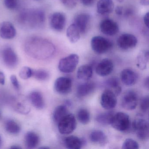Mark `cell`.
<instances>
[{
  "label": "cell",
  "instance_id": "obj_1",
  "mask_svg": "<svg viewBox=\"0 0 149 149\" xmlns=\"http://www.w3.org/2000/svg\"><path fill=\"white\" fill-rule=\"evenodd\" d=\"M25 51L30 57L37 60L50 58L55 52L53 43L46 39L34 36L28 39L25 46Z\"/></svg>",
  "mask_w": 149,
  "mask_h": 149
},
{
  "label": "cell",
  "instance_id": "obj_2",
  "mask_svg": "<svg viewBox=\"0 0 149 149\" xmlns=\"http://www.w3.org/2000/svg\"><path fill=\"white\" fill-rule=\"evenodd\" d=\"M19 20L22 24L27 25L32 28H38L44 25L46 16L42 10L33 9L21 13Z\"/></svg>",
  "mask_w": 149,
  "mask_h": 149
},
{
  "label": "cell",
  "instance_id": "obj_3",
  "mask_svg": "<svg viewBox=\"0 0 149 149\" xmlns=\"http://www.w3.org/2000/svg\"><path fill=\"white\" fill-rule=\"evenodd\" d=\"M111 41L101 36L93 37L91 40V47L92 50L98 54L107 53L113 47Z\"/></svg>",
  "mask_w": 149,
  "mask_h": 149
},
{
  "label": "cell",
  "instance_id": "obj_4",
  "mask_svg": "<svg viewBox=\"0 0 149 149\" xmlns=\"http://www.w3.org/2000/svg\"><path fill=\"white\" fill-rule=\"evenodd\" d=\"M110 125L114 129L118 131H127L131 126L130 117L124 112H118L113 115Z\"/></svg>",
  "mask_w": 149,
  "mask_h": 149
},
{
  "label": "cell",
  "instance_id": "obj_5",
  "mask_svg": "<svg viewBox=\"0 0 149 149\" xmlns=\"http://www.w3.org/2000/svg\"><path fill=\"white\" fill-rule=\"evenodd\" d=\"M79 60V56L77 54H71L60 60L58 68L62 73H72L75 70Z\"/></svg>",
  "mask_w": 149,
  "mask_h": 149
},
{
  "label": "cell",
  "instance_id": "obj_6",
  "mask_svg": "<svg viewBox=\"0 0 149 149\" xmlns=\"http://www.w3.org/2000/svg\"><path fill=\"white\" fill-rule=\"evenodd\" d=\"M58 130L63 135L72 133L76 128L77 122L74 116L68 113L57 123Z\"/></svg>",
  "mask_w": 149,
  "mask_h": 149
},
{
  "label": "cell",
  "instance_id": "obj_7",
  "mask_svg": "<svg viewBox=\"0 0 149 149\" xmlns=\"http://www.w3.org/2000/svg\"><path fill=\"white\" fill-rule=\"evenodd\" d=\"M117 45L120 49L128 50L135 47L137 44L136 37L131 34L124 33L121 35L117 40Z\"/></svg>",
  "mask_w": 149,
  "mask_h": 149
},
{
  "label": "cell",
  "instance_id": "obj_8",
  "mask_svg": "<svg viewBox=\"0 0 149 149\" xmlns=\"http://www.w3.org/2000/svg\"><path fill=\"white\" fill-rule=\"evenodd\" d=\"M132 127L139 139L143 140L148 139L149 124L147 121L142 118L136 119L132 123Z\"/></svg>",
  "mask_w": 149,
  "mask_h": 149
},
{
  "label": "cell",
  "instance_id": "obj_9",
  "mask_svg": "<svg viewBox=\"0 0 149 149\" xmlns=\"http://www.w3.org/2000/svg\"><path fill=\"white\" fill-rule=\"evenodd\" d=\"M138 97L135 91L129 90L124 93L122 98V106L124 109L132 110L136 109L138 104Z\"/></svg>",
  "mask_w": 149,
  "mask_h": 149
},
{
  "label": "cell",
  "instance_id": "obj_10",
  "mask_svg": "<svg viewBox=\"0 0 149 149\" xmlns=\"http://www.w3.org/2000/svg\"><path fill=\"white\" fill-rule=\"evenodd\" d=\"M66 15L63 13L56 12L49 18V25L51 28L56 32H61L66 24Z\"/></svg>",
  "mask_w": 149,
  "mask_h": 149
},
{
  "label": "cell",
  "instance_id": "obj_11",
  "mask_svg": "<svg viewBox=\"0 0 149 149\" xmlns=\"http://www.w3.org/2000/svg\"><path fill=\"white\" fill-rule=\"evenodd\" d=\"M101 32L106 36H113L119 32V26L116 22L109 19L103 20L99 24Z\"/></svg>",
  "mask_w": 149,
  "mask_h": 149
},
{
  "label": "cell",
  "instance_id": "obj_12",
  "mask_svg": "<svg viewBox=\"0 0 149 149\" xmlns=\"http://www.w3.org/2000/svg\"><path fill=\"white\" fill-rule=\"evenodd\" d=\"M116 95L111 90L107 89L102 94L101 104L102 108L106 110L114 109L117 104Z\"/></svg>",
  "mask_w": 149,
  "mask_h": 149
},
{
  "label": "cell",
  "instance_id": "obj_13",
  "mask_svg": "<svg viewBox=\"0 0 149 149\" xmlns=\"http://www.w3.org/2000/svg\"><path fill=\"white\" fill-rule=\"evenodd\" d=\"M72 82L71 79L68 77H61L56 80L54 89L58 94L67 95L71 91Z\"/></svg>",
  "mask_w": 149,
  "mask_h": 149
},
{
  "label": "cell",
  "instance_id": "obj_14",
  "mask_svg": "<svg viewBox=\"0 0 149 149\" xmlns=\"http://www.w3.org/2000/svg\"><path fill=\"white\" fill-rule=\"evenodd\" d=\"M2 60L5 64L10 68H13L17 66L18 57L14 50L10 47L5 48L1 53Z\"/></svg>",
  "mask_w": 149,
  "mask_h": 149
},
{
  "label": "cell",
  "instance_id": "obj_15",
  "mask_svg": "<svg viewBox=\"0 0 149 149\" xmlns=\"http://www.w3.org/2000/svg\"><path fill=\"white\" fill-rule=\"evenodd\" d=\"M90 21V15L88 14L82 13L76 15L73 23L77 27L81 34H84L88 29Z\"/></svg>",
  "mask_w": 149,
  "mask_h": 149
},
{
  "label": "cell",
  "instance_id": "obj_16",
  "mask_svg": "<svg viewBox=\"0 0 149 149\" xmlns=\"http://www.w3.org/2000/svg\"><path fill=\"white\" fill-rule=\"evenodd\" d=\"M17 34L15 27L12 22L4 21L0 24V37L4 40L14 39Z\"/></svg>",
  "mask_w": 149,
  "mask_h": 149
},
{
  "label": "cell",
  "instance_id": "obj_17",
  "mask_svg": "<svg viewBox=\"0 0 149 149\" xmlns=\"http://www.w3.org/2000/svg\"><path fill=\"white\" fill-rule=\"evenodd\" d=\"M114 65L111 60L108 58L103 59L98 63L96 68V73L101 77H106L111 74Z\"/></svg>",
  "mask_w": 149,
  "mask_h": 149
},
{
  "label": "cell",
  "instance_id": "obj_18",
  "mask_svg": "<svg viewBox=\"0 0 149 149\" xmlns=\"http://www.w3.org/2000/svg\"><path fill=\"white\" fill-rule=\"evenodd\" d=\"M120 76L122 82L126 86H132L138 81L137 74L130 69H124L121 72Z\"/></svg>",
  "mask_w": 149,
  "mask_h": 149
},
{
  "label": "cell",
  "instance_id": "obj_19",
  "mask_svg": "<svg viewBox=\"0 0 149 149\" xmlns=\"http://www.w3.org/2000/svg\"><path fill=\"white\" fill-rule=\"evenodd\" d=\"M114 9L113 0H98L97 5V11L102 15L109 14Z\"/></svg>",
  "mask_w": 149,
  "mask_h": 149
},
{
  "label": "cell",
  "instance_id": "obj_20",
  "mask_svg": "<svg viewBox=\"0 0 149 149\" xmlns=\"http://www.w3.org/2000/svg\"><path fill=\"white\" fill-rule=\"evenodd\" d=\"M29 101L33 106L38 109H42L45 106L44 98L40 92L34 91L30 93L29 96Z\"/></svg>",
  "mask_w": 149,
  "mask_h": 149
},
{
  "label": "cell",
  "instance_id": "obj_21",
  "mask_svg": "<svg viewBox=\"0 0 149 149\" xmlns=\"http://www.w3.org/2000/svg\"><path fill=\"white\" fill-rule=\"evenodd\" d=\"M90 138L94 143L104 146L107 143V137L105 133L100 130H95L91 133Z\"/></svg>",
  "mask_w": 149,
  "mask_h": 149
},
{
  "label": "cell",
  "instance_id": "obj_22",
  "mask_svg": "<svg viewBox=\"0 0 149 149\" xmlns=\"http://www.w3.org/2000/svg\"><path fill=\"white\" fill-rule=\"evenodd\" d=\"M64 143L68 149H80L83 145L84 141L76 136H70L65 139Z\"/></svg>",
  "mask_w": 149,
  "mask_h": 149
},
{
  "label": "cell",
  "instance_id": "obj_23",
  "mask_svg": "<svg viewBox=\"0 0 149 149\" xmlns=\"http://www.w3.org/2000/svg\"><path fill=\"white\" fill-rule=\"evenodd\" d=\"M92 74L93 69L90 65H82L77 70V78L83 81H87L89 80L92 77Z\"/></svg>",
  "mask_w": 149,
  "mask_h": 149
},
{
  "label": "cell",
  "instance_id": "obj_24",
  "mask_svg": "<svg viewBox=\"0 0 149 149\" xmlns=\"http://www.w3.org/2000/svg\"><path fill=\"white\" fill-rule=\"evenodd\" d=\"M25 144L29 149L36 148L40 143V138L36 133L33 132H28L25 136Z\"/></svg>",
  "mask_w": 149,
  "mask_h": 149
},
{
  "label": "cell",
  "instance_id": "obj_25",
  "mask_svg": "<svg viewBox=\"0 0 149 149\" xmlns=\"http://www.w3.org/2000/svg\"><path fill=\"white\" fill-rule=\"evenodd\" d=\"M81 34L79 29L74 23H72L67 29L66 35L71 43L77 42L80 40Z\"/></svg>",
  "mask_w": 149,
  "mask_h": 149
},
{
  "label": "cell",
  "instance_id": "obj_26",
  "mask_svg": "<svg viewBox=\"0 0 149 149\" xmlns=\"http://www.w3.org/2000/svg\"><path fill=\"white\" fill-rule=\"evenodd\" d=\"M149 52L148 50L140 51L137 56V66L141 70L146 69L149 62Z\"/></svg>",
  "mask_w": 149,
  "mask_h": 149
},
{
  "label": "cell",
  "instance_id": "obj_27",
  "mask_svg": "<svg viewBox=\"0 0 149 149\" xmlns=\"http://www.w3.org/2000/svg\"><path fill=\"white\" fill-rule=\"evenodd\" d=\"M95 84L92 83H84L80 84L77 89V94L80 97H83L89 95L94 90Z\"/></svg>",
  "mask_w": 149,
  "mask_h": 149
},
{
  "label": "cell",
  "instance_id": "obj_28",
  "mask_svg": "<svg viewBox=\"0 0 149 149\" xmlns=\"http://www.w3.org/2000/svg\"><path fill=\"white\" fill-rule=\"evenodd\" d=\"M68 108L65 105H61L55 108L53 113V118L56 123L68 114Z\"/></svg>",
  "mask_w": 149,
  "mask_h": 149
},
{
  "label": "cell",
  "instance_id": "obj_29",
  "mask_svg": "<svg viewBox=\"0 0 149 149\" xmlns=\"http://www.w3.org/2000/svg\"><path fill=\"white\" fill-rule=\"evenodd\" d=\"M105 85L109 88V89L112 91L116 95H118L122 91V88L120 87L119 82L117 79L115 77H112L108 79L106 82Z\"/></svg>",
  "mask_w": 149,
  "mask_h": 149
},
{
  "label": "cell",
  "instance_id": "obj_30",
  "mask_svg": "<svg viewBox=\"0 0 149 149\" xmlns=\"http://www.w3.org/2000/svg\"><path fill=\"white\" fill-rule=\"evenodd\" d=\"M114 113L111 111L104 112L97 116L96 120L99 123L103 125H110Z\"/></svg>",
  "mask_w": 149,
  "mask_h": 149
},
{
  "label": "cell",
  "instance_id": "obj_31",
  "mask_svg": "<svg viewBox=\"0 0 149 149\" xmlns=\"http://www.w3.org/2000/svg\"><path fill=\"white\" fill-rule=\"evenodd\" d=\"M5 129L8 133L12 134H17L21 131L20 125L13 120H8L5 123Z\"/></svg>",
  "mask_w": 149,
  "mask_h": 149
},
{
  "label": "cell",
  "instance_id": "obj_32",
  "mask_svg": "<svg viewBox=\"0 0 149 149\" xmlns=\"http://www.w3.org/2000/svg\"><path fill=\"white\" fill-rule=\"evenodd\" d=\"M77 118L81 123L86 125L89 123L90 114L88 111L86 109H81L77 112Z\"/></svg>",
  "mask_w": 149,
  "mask_h": 149
},
{
  "label": "cell",
  "instance_id": "obj_33",
  "mask_svg": "<svg viewBox=\"0 0 149 149\" xmlns=\"http://www.w3.org/2000/svg\"><path fill=\"white\" fill-rule=\"evenodd\" d=\"M36 79L40 81H46L49 78L48 71L44 69H39L33 71V76Z\"/></svg>",
  "mask_w": 149,
  "mask_h": 149
},
{
  "label": "cell",
  "instance_id": "obj_34",
  "mask_svg": "<svg viewBox=\"0 0 149 149\" xmlns=\"http://www.w3.org/2000/svg\"><path fill=\"white\" fill-rule=\"evenodd\" d=\"M33 70L29 67H24L22 68L19 73V76L22 79L27 80L33 76Z\"/></svg>",
  "mask_w": 149,
  "mask_h": 149
},
{
  "label": "cell",
  "instance_id": "obj_35",
  "mask_svg": "<svg viewBox=\"0 0 149 149\" xmlns=\"http://www.w3.org/2000/svg\"><path fill=\"white\" fill-rule=\"evenodd\" d=\"M139 148V145L136 141L132 139H127L125 140L122 146V149H135Z\"/></svg>",
  "mask_w": 149,
  "mask_h": 149
},
{
  "label": "cell",
  "instance_id": "obj_36",
  "mask_svg": "<svg viewBox=\"0 0 149 149\" xmlns=\"http://www.w3.org/2000/svg\"><path fill=\"white\" fill-rule=\"evenodd\" d=\"M4 3L8 9L14 10L18 6V0H4Z\"/></svg>",
  "mask_w": 149,
  "mask_h": 149
},
{
  "label": "cell",
  "instance_id": "obj_37",
  "mask_svg": "<svg viewBox=\"0 0 149 149\" xmlns=\"http://www.w3.org/2000/svg\"><path fill=\"white\" fill-rule=\"evenodd\" d=\"M149 96H146L141 100L140 108L141 110L143 112H146L149 109Z\"/></svg>",
  "mask_w": 149,
  "mask_h": 149
},
{
  "label": "cell",
  "instance_id": "obj_38",
  "mask_svg": "<svg viewBox=\"0 0 149 149\" xmlns=\"http://www.w3.org/2000/svg\"><path fill=\"white\" fill-rule=\"evenodd\" d=\"M62 4L68 8H72L77 5L78 0H61Z\"/></svg>",
  "mask_w": 149,
  "mask_h": 149
},
{
  "label": "cell",
  "instance_id": "obj_39",
  "mask_svg": "<svg viewBox=\"0 0 149 149\" xmlns=\"http://www.w3.org/2000/svg\"><path fill=\"white\" fill-rule=\"evenodd\" d=\"M16 109V110L22 114H28L29 112V111H30V110L29 108H26L22 103H21L17 104Z\"/></svg>",
  "mask_w": 149,
  "mask_h": 149
},
{
  "label": "cell",
  "instance_id": "obj_40",
  "mask_svg": "<svg viewBox=\"0 0 149 149\" xmlns=\"http://www.w3.org/2000/svg\"><path fill=\"white\" fill-rule=\"evenodd\" d=\"M10 81L12 84L14 88L16 90L19 91L20 90V84L19 83V81L17 79V77L15 75H12L10 77Z\"/></svg>",
  "mask_w": 149,
  "mask_h": 149
},
{
  "label": "cell",
  "instance_id": "obj_41",
  "mask_svg": "<svg viewBox=\"0 0 149 149\" xmlns=\"http://www.w3.org/2000/svg\"><path fill=\"white\" fill-rule=\"evenodd\" d=\"M81 3L85 6H91L94 5L96 0H80Z\"/></svg>",
  "mask_w": 149,
  "mask_h": 149
},
{
  "label": "cell",
  "instance_id": "obj_42",
  "mask_svg": "<svg viewBox=\"0 0 149 149\" xmlns=\"http://www.w3.org/2000/svg\"><path fill=\"white\" fill-rule=\"evenodd\" d=\"M149 13H147L143 17L144 23L147 28H149Z\"/></svg>",
  "mask_w": 149,
  "mask_h": 149
},
{
  "label": "cell",
  "instance_id": "obj_43",
  "mask_svg": "<svg viewBox=\"0 0 149 149\" xmlns=\"http://www.w3.org/2000/svg\"><path fill=\"white\" fill-rule=\"evenodd\" d=\"M123 8L121 6H117L115 9L116 14L119 16L122 15L123 14Z\"/></svg>",
  "mask_w": 149,
  "mask_h": 149
},
{
  "label": "cell",
  "instance_id": "obj_44",
  "mask_svg": "<svg viewBox=\"0 0 149 149\" xmlns=\"http://www.w3.org/2000/svg\"><path fill=\"white\" fill-rule=\"evenodd\" d=\"M6 81V77L4 73L2 72H0V84L4 85Z\"/></svg>",
  "mask_w": 149,
  "mask_h": 149
},
{
  "label": "cell",
  "instance_id": "obj_45",
  "mask_svg": "<svg viewBox=\"0 0 149 149\" xmlns=\"http://www.w3.org/2000/svg\"><path fill=\"white\" fill-rule=\"evenodd\" d=\"M140 3L141 5L145 6H148L149 5V0H140Z\"/></svg>",
  "mask_w": 149,
  "mask_h": 149
},
{
  "label": "cell",
  "instance_id": "obj_46",
  "mask_svg": "<svg viewBox=\"0 0 149 149\" xmlns=\"http://www.w3.org/2000/svg\"><path fill=\"white\" fill-rule=\"evenodd\" d=\"M145 87L147 89H149V77H147L146 79H145L144 82Z\"/></svg>",
  "mask_w": 149,
  "mask_h": 149
},
{
  "label": "cell",
  "instance_id": "obj_47",
  "mask_svg": "<svg viewBox=\"0 0 149 149\" xmlns=\"http://www.w3.org/2000/svg\"><path fill=\"white\" fill-rule=\"evenodd\" d=\"M11 148H13V149H20L21 147H19V146H13L11 147Z\"/></svg>",
  "mask_w": 149,
  "mask_h": 149
},
{
  "label": "cell",
  "instance_id": "obj_48",
  "mask_svg": "<svg viewBox=\"0 0 149 149\" xmlns=\"http://www.w3.org/2000/svg\"><path fill=\"white\" fill-rule=\"evenodd\" d=\"M2 139H1V136H0V146H1V144H2Z\"/></svg>",
  "mask_w": 149,
  "mask_h": 149
},
{
  "label": "cell",
  "instance_id": "obj_49",
  "mask_svg": "<svg viewBox=\"0 0 149 149\" xmlns=\"http://www.w3.org/2000/svg\"><path fill=\"white\" fill-rule=\"evenodd\" d=\"M116 1L118 2H119V3H122V2H123L124 0H116Z\"/></svg>",
  "mask_w": 149,
  "mask_h": 149
},
{
  "label": "cell",
  "instance_id": "obj_50",
  "mask_svg": "<svg viewBox=\"0 0 149 149\" xmlns=\"http://www.w3.org/2000/svg\"><path fill=\"white\" fill-rule=\"evenodd\" d=\"M40 149H49V148L47 147H40Z\"/></svg>",
  "mask_w": 149,
  "mask_h": 149
},
{
  "label": "cell",
  "instance_id": "obj_51",
  "mask_svg": "<svg viewBox=\"0 0 149 149\" xmlns=\"http://www.w3.org/2000/svg\"><path fill=\"white\" fill-rule=\"evenodd\" d=\"M1 112H0V117H1Z\"/></svg>",
  "mask_w": 149,
  "mask_h": 149
}]
</instances>
